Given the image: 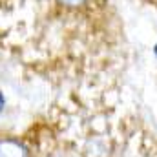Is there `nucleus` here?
Wrapping results in <instances>:
<instances>
[{
    "mask_svg": "<svg viewBox=\"0 0 157 157\" xmlns=\"http://www.w3.org/2000/svg\"><path fill=\"white\" fill-rule=\"evenodd\" d=\"M0 157H28V148L18 139L4 137L0 139Z\"/></svg>",
    "mask_w": 157,
    "mask_h": 157,
    "instance_id": "1",
    "label": "nucleus"
},
{
    "mask_svg": "<svg viewBox=\"0 0 157 157\" xmlns=\"http://www.w3.org/2000/svg\"><path fill=\"white\" fill-rule=\"evenodd\" d=\"M60 6H66V7H80L84 6L88 0H57Z\"/></svg>",
    "mask_w": 157,
    "mask_h": 157,
    "instance_id": "2",
    "label": "nucleus"
},
{
    "mask_svg": "<svg viewBox=\"0 0 157 157\" xmlns=\"http://www.w3.org/2000/svg\"><path fill=\"white\" fill-rule=\"evenodd\" d=\"M4 106H6V97H4V93L0 91V112L4 110Z\"/></svg>",
    "mask_w": 157,
    "mask_h": 157,
    "instance_id": "3",
    "label": "nucleus"
},
{
    "mask_svg": "<svg viewBox=\"0 0 157 157\" xmlns=\"http://www.w3.org/2000/svg\"><path fill=\"white\" fill-rule=\"evenodd\" d=\"M154 53H155V57H157V44L154 46Z\"/></svg>",
    "mask_w": 157,
    "mask_h": 157,
    "instance_id": "4",
    "label": "nucleus"
}]
</instances>
